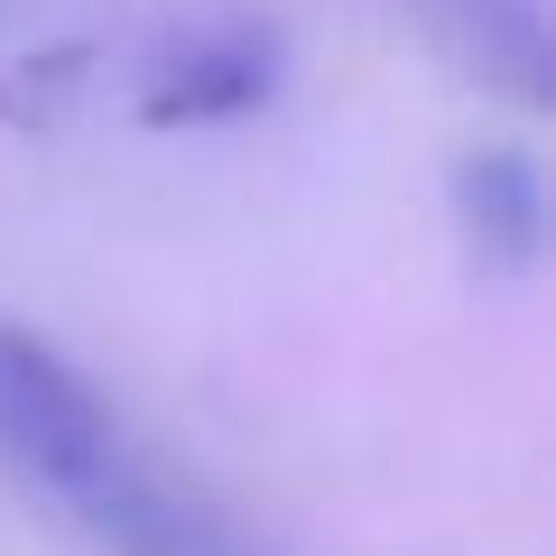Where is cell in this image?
Masks as SVG:
<instances>
[{"label": "cell", "instance_id": "2", "mask_svg": "<svg viewBox=\"0 0 556 556\" xmlns=\"http://www.w3.org/2000/svg\"><path fill=\"white\" fill-rule=\"evenodd\" d=\"M278 84V38L269 28H204V38H186L177 56L159 65V84H149V121L159 130H195V121H241L260 112Z\"/></svg>", "mask_w": 556, "mask_h": 556}, {"label": "cell", "instance_id": "4", "mask_svg": "<svg viewBox=\"0 0 556 556\" xmlns=\"http://www.w3.org/2000/svg\"><path fill=\"white\" fill-rule=\"evenodd\" d=\"M445 10L482 75H501L519 102L547 93V0H445Z\"/></svg>", "mask_w": 556, "mask_h": 556}, {"label": "cell", "instance_id": "1", "mask_svg": "<svg viewBox=\"0 0 556 556\" xmlns=\"http://www.w3.org/2000/svg\"><path fill=\"white\" fill-rule=\"evenodd\" d=\"M0 473L65 510L102 556H251L28 325H0Z\"/></svg>", "mask_w": 556, "mask_h": 556}, {"label": "cell", "instance_id": "3", "mask_svg": "<svg viewBox=\"0 0 556 556\" xmlns=\"http://www.w3.org/2000/svg\"><path fill=\"white\" fill-rule=\"evenodd\" d=\"M455 195H464V223H473V241L492 260H510V269L538 260V241H547V186H538V159H519V149H482V159H464Z\"/></svg>", "mask_w": 556, "mask_h": 556}]
</instances>
